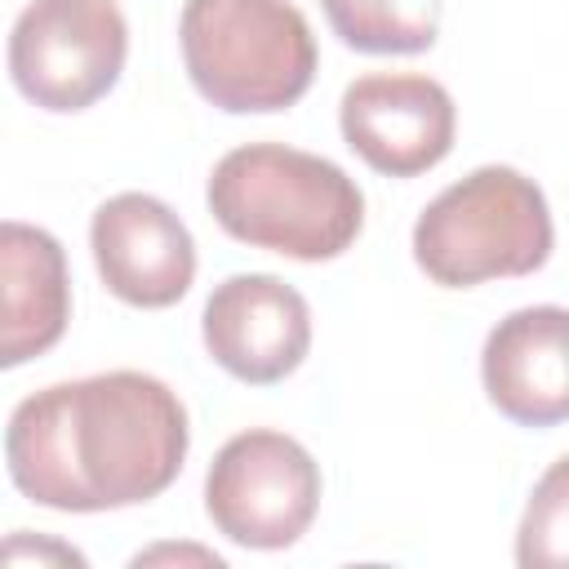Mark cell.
Returning <instances> with one entry per match:
<instances>
[{"mask_svg": "<svg viewBox=\"0 0 569 569\" xmlns=\"http://www.w3.org/2000/svg\"><path fill=\"white\" fill-rule=\"evenodd\" d=\"M187 445L178 391L138 369L53 382L27 396L4 427L9 480L53 511L151 502L178 480Z\"/></svg>", "mask_w": 569, "mask_h": 569, "instance_id": "obj_1", "label": "cell"}, {"mask_svg": "<svg viewBox=\"0 0 569 569\" xmlns=\"http://www.w3.org/2000/svg\"><path fill=\"white\" fill-rule=\"evenodd\" d=\"M204 200L231 240L298 262L338 258L365 227V196L356 178L333 160L284 142L227 151L209 173Z\"/></svg>", "mask_w": 569, "mask_h": 569, "instance_id": "obj_2", "label": "cell"}, {"mask_svg": "<svg viewBox=\"0 0 569 569\" xmlns=\"http://www.w3.org/2000/svg\"><path fill=\"white\" fill-rule=\"evenodd\" d=\"M178 44L200 98L231 116L284 111L316 76V36L289 0H187Z\"/></svg>", "mask_w": 569, "mask_h": 569, "instance_id": "obj_3", "label": "cell"}, {"mask_svg": "<svg viewBox=\"0 0 569 569\" xmlns=\"http://www.w3.org/2000/svg\"><path fill=\"white\" fill-rule=\"evenodd\" d=\"M551 209L533 178L485 164L445 187L413 222V262L445 289L529 276L551 258Z\"/></svg>", "mask_w": 569, "mask_h": 569, "instance_id": "obj_4", "label": "cell"}, {"mask_svg": "<svg viewBox=\"0 0 569 569\" xmlns=\"http://www.w3.org/2000/svg\"><path fill=\"white\" fill-rule=\"evenodd\" d=\"M129 27L116 0H31L9 31V76L44 111H84L124 71Z\"/></svg>", "mask_w": 569, "mask_h": 569, "instance_id": "obj_5", "label": "cell"}, {"mask_svg": "<svg viewBox=\"0 0 569 569\" xmlns=\"http://www.w3.org/2000/svg\"><path fill=\"white\" fill-rule=\"evenodd\" d=\"M320 507V467L284 431L231 436L204 476V511L222 538L253 551L293 547Z\"/></svg>", "mask_w": 569, "mask_h": 569, "instance_id": "obj_6", "label": "cell"}, {"mask_svg": "<svg viewBox=\"0 0 569 569\" xmlns=\"http://www.w3.org/2000/svg\"><path fill=\"white\" fill-rule=\"evenodd\" d=\"M338 124L369 169L387 178H418L449 156L458 111L449 89L431 76L373 71L342 89Z\"/></svg>", "mask_w": 569, "mask_h": 569, "instance_id": "obj_7", "label": "cell"}, {"mask_svg": "<svg viewBox=\"0 0 569 569\" xmlns=\"http://www.w3.org/2000/svg\"><path fill=\"white\" fill-rule=\"evenodd\" d=\"M200 333L213 365L249 387H271L302 365L311 347V307L280 276L240 271L209 293Z\"/></svg>", "mask_w": 569, "mask_h": 569, "instance_id": "obj_8", "label": "cell"}, {"mask_svg": "<svg viewBox=\"0 0 569 569\" xmlns=\"http://www.w3.org/2000/svg\"><path fill=\"white\" fill-rule=\"evenodd\" d=\"M89 249L102 284L142 311L173 307L196 280V240L187 222L147 191H120L98 204Z\"/></svg>", "mask_w": 569, "mask_h": 569, "instance_id": "obj_9", "label": "cell"}, {"mask_svg": "<svg viewBox=\"0 0 569 569\" xmlns=\"http://www.w3.org/2000/svg\"><path fill=\"white\" fill-rule=\"evenodd\" d=\"M489 405L520 427H556L569 418L565 307H520L498 320L480 351Z\"/></svg>", "mask_w": 569, "mask_h": 569, "instance_id": "obj_10", "label": "cell"}, {"mask_svg": "<svg viewBox=\"0 0 569 569\" xmlns=\"http://www.w3.org/2000/svg\"><path fill=\"white\" fill-rule=\"evenodd\" d=\"M71 280L58 236L31 222H0V369H18L62 342Z\"/></svg>", "mask_w": 569, "mask_h": 569, "instance_id": "obj_11", "label": "cell"}, {"mask_svg": "<svg viewBox=\"0 0 569 569\" xmlns=\"http://www.w3.org/2000/svg\"><path fill=\"white\" fill-rule=\"evenodd\" d=\"M320 9L360 53H422L440 31V0H320Z\"/></svg>", "mask_w": 569, "mask_h": 569, "instance_id": "obj_12", "label": "cell"}, {"mask_svg": "<svg viewBox=\"0 0 569 569\" xmlns=\"http://www.w3.org/2000/svg\"><path fill=\"white\" fill-rule=\"evenodd\" d=\"M565 498H569L565 493V458H556L520 520V542H516L520 565H560L565 560V533H569Z\"/></svg>", "mask_w": 569, "mask_h": 569, "instance_id": "obj_13", "label": "cell"}, {"mask_svg": "<svg viewBox=\"0 0 569 569\" xmlns=\"http://www.w3.org/2000/svg\"><path fill=\"white\" fill-rule=\"evenodd\" d=\"M0 565H76V569H84V551L67 547L58 538L18 529L13 538L0 542Z\"/></svg>", "mask_w": 569, "mask_h": 569, "instance_id": "obj_14", "label": "cell"}, {"mask_svg": "<svg viewBox=\"0 0 569 569\" xmlns=\"http://www.w3.org/2000/svg\"><path fill=\"white\" fill-rule=\"evenodd\" d=\"M173 556H178V560L196 556L200 565H213V569L222 565V556H213V551H200V547H156V551H138V556H133V565H151V560H173Z\"/></svg>", "mask_w": 569, "mask_h": 569, "instance_id": "obj_15", "label": "cell"}]
</instances>
